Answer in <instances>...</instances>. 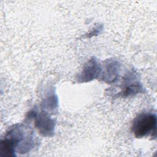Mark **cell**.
Listing matches in <instances>:
<instances>
[{
	"mask_svg": "<svg viewBox=\"0 0 157 157\" xmlns=\"http://www.w3.org/2000/svg\"><path fill=\"white\" fill-rule=\"evenodd\" d=\"M156 128V116L151 112H142L133 120L131 130L136 138L155 134Z\"/></svg>",
	"mask_w": 157,
	"mask_h": 157,
	"instance_id": "obj_2",
	"label": "cell"
},
{
	"mask_svg": "<svg viewBox=\"0 0 157 157\" xmlns=\"http://www.w3.org/2000/svg\"><path fill=\"white\" fill-rule=\"evenodd\" d=\"M24 129L22 125L16 124L11 127L6 132L4 138L1 142V152L4 156H14L16 149L20 146L23 148L22 151L26 152L33 147L34 142L31 132Z\"/></svg>",
	"mask_w": 157,
	"mask_h": 157,
	"instance_id": "obj_1",
	"label": "cell"
},
{
	"mask_svg": "<svg viewBox=\"0 0 157 157\" xmlns=\"http://www.w3.org/2000/svg\"><path fill=\"white\" fill-rule=\"evenodd\" d=\"M142 86L137 80L136 74L133 72L127 74L124 78L121 94L125 97H128L137 94L142 91Z\"/></svg>",
	"mask_w": 157,
	"mask_h": 157,
	"instance_id": "obj_5",
	"label": "cell"
},
{
	"mask_svg": "<svg viewBox=\"0 0 157 157\" xmlns=\"http://www.w3.org/2000/svg\"><path fill=\"white\" fill-rule=\"evenodd\" d=\"M28 117L34 119V126L42 136L45 137L53 136L55 123L47 112L42 111L38 114L36 110H32L28 113Z\"/></svg>",
	"mask_w": 157,
	"mask_h": 157,
	"instance_id": "obj_3",
	"label": "cell"
},
{
	"mask_svg": "<svg viewBox=\"0 0 157 157\" xmlns=\"http://www.w3.org/2000/svg\"><path fill=\"white\" fill-rule=\"evenodd\" d=\"M44 107H47V109H50L49 107H52V109H55V105L57 104V98H55L54 95H52L48 98H46L44 100Z\"/></svg>",
	"mask_w": 157,
	"mask_h": 157,
	"instance_id": "obj_7",
	"label": "cell"
},
{
	"mask_svg": "<svg viewBox=\"0 0 157 157\" xmlns=\"http://www.w3.org/2000/svg\"><path fill=\"white\" fill-rule=\"evenodd\" d=\"M120 71V64L114 59H107L103 66V70L101 71V78L107 83H110L114 82L118 77Z\"/></svg>",
	"mask_w": 157,
	"mask_h": 157,
	"instance_id": "obj_6",
	"label": "cell"
},
{
	"mask_svg": "<svg viewBox=\"0 0 157 157\" xmlns=\"http://www.w3.org/2000/svg\"><path fill=\"white\" fill-rule=\"evenodd\" d=\"M102 68L99 61L93 57L84 64L82 72L77 77L78 82L80 83L90 82L99 77Z\"/></svg>",
	"mask_w": 157,
	"mask_h": 157,
	"instance_id": "obj_4",
	"label": "cell"
}]
</instances>
